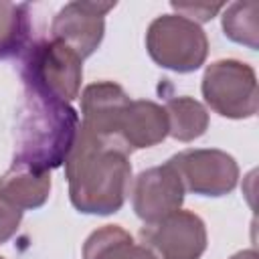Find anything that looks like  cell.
Listing matches in <instances>:
<instances>
[{
    "label": "cell",
    "instance_id": "obj_11",
    "mask_svg": "<svg viewBox=\"0 0 259 259\" xmlns=\"http://www.w3.org/2000/svg\"><path fill=\"white\" fill-rule=\"evenodd\" d=\"M168 136L164 107L154 101H132L119 123V140L132 148H152Z\"/></svg>",
    "mask_w": 259,
    "mask_h": 259
},
{
    "label": "cell",
    "instance_id": "obj_13",
    "mask_svg": "<svg viewBox=\"0 0 259 259\" xmlns=\"http://www.w3.org/2000/svg\"><path fill=\"white\" fill-rule=\"evenodd\" d=\"M30 10V4L0 0V59L22 57L34 42Z\"/></svg>",
    "mask_w": 259,
    "mask_h": 259
},
{
    "label": "cell",
    "instance_id": "obj_16",
    "mask_svg": "<svg viewBox=\"0 0 259 259\" xmlns=\"http://www.w3.org/2000/svg\"><path fill=\"white\" fill-rule=\"evenodd\" d=\"M257 14L259 4L255 0L251 2H233L225 6L223 12V30L225 34L239 42L249 47L251 51H257L259 47V26H257Z\"/></svg>",
    "mask_w": 259,
    "mask_h": 259
},
{
    "label": "cell",
    "instance_id": "obj_14",
    "mask_svg": "<svg viewBox=\"0 0 259 259\" xmlns=\"http://www.w3.org/2000/svg\"><path fill=\"white\" fill-rule=\"evenodd\" d=\"M168 117V136L178 142H192L208 127V111L192 97H172L164 105Z\"/></svg>",
    "mask_w": 259,
    "mask_h": 259
},
{
    "label": "cell",
    "instance_id": "obj_4",
    "mask_svg": "<svg viewBox=\"0 0 259 259\" xmlns=\"http://www.w3.org/2000/svg\"><path fill=\"white\" fill-rule=\"evenodd\" d=\"M146 49L160 67L190 73L204 63L208 40L200 24L180 14H162L148 26Z\"/></svg>",
    "mask_w": 259,
    "mask_h": 259
},
{
    "label": "cell",
    "instance_id": "obj_20",
    "mask_svg": "<svg viewBox=\"0 0 259 259\" xmlns=\"http://www.w3.org/2000/svg\"><path fill=\"white\" fill-rule=\"evenodd\" d=\"M0 259H4V257H0Z\"/></svg>",
    "mask_w": 259,
    "mask_h": 259
},
{
    "label": "cell",
    "instance_id": "obj_15",
    "mask_svg": "<svg viewBox=\"0 0 259 259\" xmlns=\"http://www.w3.org/2000/svg\"><path fill=\"white\" fill-rule=\"evenodd\" d=\"M136 249L134 237L119 225L93 231L83 245V259H130Z\"/></svg>",
    "mask_w": 259,
    "mask_h": 259
},
{
    "label": "cell",
    "instance_id": "obj_18",
    "mask_svg": "<svg viewBox=\"0 0 259 259\" xmlns=\"http://www.w3.org/2000/svg\"><path fill=\"white\" fill-rule=\"evenodd\" d=\"M20 221H22V210H18L0 196V245L14 237V233L20 227Z\"/></svg>",
    "mask_w": 259,
    "mask_h": 259
},
{
    "label": "cell",
    "instance_id": "obj_17",
    "mask_svg": "<svg viewBox=\"0 0 259 259\" xmlns=\"http://www.w3.org/2000/svg\"><path fill=\"white\" fill-rule=\"evenodd\" d=\"M180 16L192 20V22H206L210 20L219 10L225 8V4H208V2H172L170 4Z\"/></svg>",
    "mask_w": 259,
    "mask_h": 259
},
{
    "label": "cell",
    "instance_id": "obj_7",
    "mask_svg": "<svg viewBox=\"0 0 259 259\" xmlns=\"http://www.w3.org/2000/svg\"><path fill=\"white\" fill-rule=\"evenodd\" d=\"M144 247L160 259H200L206 249V227L190 210H176L140 231Z\"/></svg>",
    "mask_w": 259,
    "mask_h": 259
},
{
    "label": "cell",
    "instance_id": "obj_3",
    "mask_svg": "<svg viewBox=\"0 0 259 259\" xmlns=\"http://www.w3.org/2000/svg\"><path fill=\"white\" fill-rule=\"evenodd\" d=\"M22 81L71 103L83 79V59L61 40H34L22 55Z\"/></svg>",
    "mask_w": 259,
    "mask_h": 259
},
{
    "label": "cell",
    "instance_id": "obj_2",
    "mask_svg": "<svg viewBox=\"0 0 259 259\" xmlns=\"http://www.w3.org/2000/svg\"><path fill=\"white\" fill-rule=\"evenodd\" d=\"M77 132L79 115L67 101L24 85V101L16 123V164L51 172L67 160Z\"/></svg>",
    "mask_w": 259,
    "mask_h": 259
},
{
    "label": "cell",
    "instance_id": "obj_6",
    "mask_svg": "<svg viewBox=\"0 0 259 259\" xmlns=\"http://www.w3.org/2000/svg\"><path fill=\"white\" fill-rule=\"evenodd\" d=\"M184 190L202 196H223L237 186L239 166L223 150H184L168 160Z\"/></svg>",
    "mask_w": 259,
    "mask_h": 259
},
{
    "label": "cell",
    "instance_id": "obj_12",
    "mask_svg": "<svg viewBox=\"0 0 259 259\" xmlns=\"http://www.w3.org/2000/svg\"><path fill=\"white\" fill-rule=\"evenodd\" d=\"M51 194V172L16 164L0 178V196L18 210H32L42 206Z\"/></svg>",
    "mask_w": 259,
    "mask_h": 259
},
{
    "label": "cell",
    "instance_id": "obj_9",
    "mask_svg": "<svg viewBox=\"0 0 259 259\" xmlns=\"http://www.w3.org/2000/svg\"><path fill=\"white\" fill-rule=\"evenodd\" d=\"M184 200V186L170 162L148 168L138 174L132 188V202L136 214L146 223H158L164 217L180 210Z\"/></svg>",
    "mask_w": 259,
    "mask_h": 259
},
{
    "label": "cell",
    "instance_id": "obj_19",
    "mask_svg": "<svg viewBox=\"0 0 259 259\" xmlns=\"http://www.w3.org/2000/svg\"><path fill=\"white\" fill-rule=\"evenodd\" d=\"M231 259H257V251L255 249H245V251L235 253Z\"/></svg>",
    "mask_w": 259,
    "mask_h": 259
},
{
    "label": "cell",
    "instance_id": "obj_10",
    "mask_svg": "<svg viewBox=\"0 0 259 259\" xmlns=\"http://www.w3.org/2000/svg\"><path fill=\"white\" fill-rule=\"evenodd\" d=\"M132 99L113 81H97L83 89L81 125L101 138H119V123Z\"/></svg>",
    "mask_w": 259,
    "mask_h": 259
},
{
    "label": "cell",
    "instance_id": "obj_1",
    "mask_svg": "<svg viewBox=\"0 0 259 259\" xmlns=\"http://www.w3.org/2000/svg\"><path fill=\"white\" fill-rule=\"evenodd\" d=\"M65 172L71 202L79 212H117L130 190V148L119 138H101L79 125Z\"/></svg>",
    "mask_w": 259,
    "mask_h": 259
},
{
    "label": "cell",
    "instance_id": "obj_8",
    "mask_svg": "<svg viewBox=\"0 0 259 259\" xmlns=\"http://www.w3.org/2000/svg\"><path fill=\"white\" fill-rule=\"evenodd\" d=\"M113 8L115 2H69L53 18L51 38L87 59L97 51L105 32V14Z\"/></svg>",
    "mask_w": 259,
    "mask_h": 259
},
{
    "label": "cell",
    "instance_id": "obj_5",
    "mask_svg": "<svg viewBox=\"0 0 259 259\" xmlns=\"http://www.w3.org/2000/svg\"><path fill=\"white\" fill-rule=\"evenodd\" d=\"M202 97L223 117L247 119L257 113L259 91L253 67L237 59H221L206 67Z\"/></svg>",
    "mask_w": 259,
    "mask_h": 259
}]
</instances>
